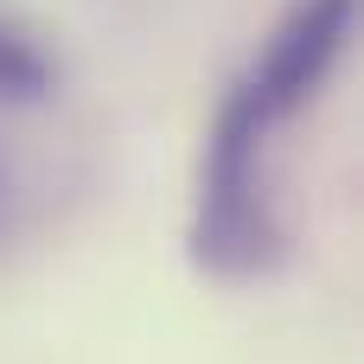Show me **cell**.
Returning a JSON list of instances; mask_svg holds the SVG:
<instances>
[{
  "label": "cell",
  "instance_id": "cell-1",
  "mask_svg": "<svg viewBox=\"0 0 364 364\" xmlns=\"http://www.w3.org/2000/svg\"><path fill=\"white\" fill-rule=\"evenodd\" d=\"M358 0H301L262 38L256 64L218 102L198 160V211H192V262L218 282H256L282 262V211H275V134L320 96Z\"/></svg>",
  "mask_w": 364,
  "mask_h": 364
},
{
  "label": "cell",
  "instance_id": "cell-2",
  "mask_svg": "<svg viewBox=\"0 0 364 364\" xmlns=\"http://www.w3.org/2000/svg\"><path fill=\"white\" fill-rule=\"evenodd\" d=\"M51 83H58V70H51L45 45L0 13V102H38V96H51Z\"/></svg>",
  "mask_w": 364,
  "mask_h": 364
}]
</instances>
